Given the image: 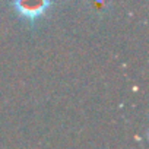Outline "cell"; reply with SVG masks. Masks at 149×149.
Returning <instances> with one entry per match:
<instances>
[{
  "mask_svg": "<svg viewBox=\"0 0 149 149\" xmlns=\"http://www.w3.org/2000/svg\"><path fill=\"white\" fill-rule=\"evenodd\" d=\"M18 13L26 19H35L41 16L50 6V0H15Z\"/></svg>",
  "mask_w": 149,
  "mask_h": 149,
  "instance_id": "obj_1",
  "label": "cell"
}]
</instances>
